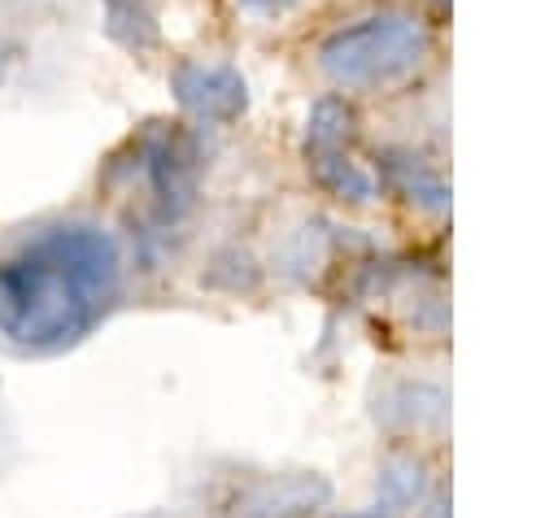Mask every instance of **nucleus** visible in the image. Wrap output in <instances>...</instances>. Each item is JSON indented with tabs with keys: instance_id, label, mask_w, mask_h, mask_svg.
<instances>
[{
	"instance_id": "1",
	"label": "nucleus",
	"mask_w": 558,
	"mask_h": 518,
	"mask_svg": "<svg viewBox=\"0 0 558 518\" xmlns=\"http://www.w3.org/2000/svg\"><path fill=\"white\" fill-rule=\"evenodd\" d=\"M122 252L96 222H52L0 257V335L31 353L83 340L113 305Z\"/></svg>"
},
{
	"instance_id": "2",
	"label": "nucleus",
	"mask_w": 558,
	"mask_h": 518,
	"mask_svg": "<svg viewBox=\"0 0 558 518\" xmlns=\"http://www.w3.org/2000/svg\"><path fill=\"white\" fill-rule=\"evenodd\" d=\"M432 57V30L414 9H371L323 35L314 61L331 87L388 91L423 70Z\"/></svg>"
},
{
	"instance_id": "3",
	"label": "nucleus",
	"mask_w": 558,
	"mask_h": 518,
	"mask_svg": "<svg viewBox=\"0 0 558 518\" xmlns=\"http://www.w3.org/2000/svg\"><path fill=\"white\" fill-rule=\"evenodd\" d=\"M135 161L140 178L153 200L157 226L183 222V213L196 205V183H201V144L183 122H153L135 139Z\"/></svg>"
},
{
	"instance_id": "4",
	"label": "nucleus",
	"mask_w": 558,
	"mask_h": 518,
	"mask_svg": "<svg viewBox=\"0 0 558 518\" xmlns=\"http://www.w3.org/2000/svg\"><path fill=\"white\" fill-rule=\"evenodd\" d=\"M170 91L196 122L227 126L248 109V83L227 61H179L170 70Z\"/></svg>"
},
{
	"instance_id": "5",
	"label": "nucleus",
	"mask_w": 558,
	"mask_h": 518,
	"mask_svg": "<svg viewBox=\"0 0 558 518\" xmlns=\"http://www.w3.org/2000/svg\"><path fill=\"white\" fill-rule=\"evenodd\" d=\"M331 488L314 474H275L253 483L235 501V518H305L318 505H327Z\"/></svg>"
},
{
	"instance_id": "6",
	"label": "nucleus",
	"mask_w": 558,
	"mask_h": 518,
	"mask_svg": "<svg viewBox=\"0 0 558 518\" xmlns=\"http://www.w3.org/2000/svg\"><path fill=\"white\" fill-rule=\"evenodd\" d=\"M305 165H310L314 183H318L327 196L344 200V205H371V200L379 196L375 174H371L362 161H353V152H349V148H331V152H305Z\"/></svg>"
},
{
	"instance_id": "7",
	"label": "nucleus",
	"mask_w": 558,
	"mask_h": 518,
	"mask_svg": "<svg viewBox=\"0 0 558 518\" xmlns=\"http://www.w3.org/2000/svg\"><path fill=\"white\" fill-rule=\"evenodd\" d=\"M384 174H388V183H392L410 205H418V209H427V213H445V209H449V187H445V178H440L423 157L392 148V152H384Z\"/></svg>"
},
{
	"instance_id": "8",
	"label": "nucleus",
	"mask_w": 558,
	"mask_h": 518,
	"mask_svg": "<svg viewBox=\"0 0 558 518\" xmlns=\"http://www.w3.org/2000/svg\"><path fill=\"white\" fill-rule=\"evenodd\" d=\"M105 35L126 52H148L161 39L157 26V0H100Z\"/></svg>"
},
{
	"instance_id": "9",
	"label": "nucleus",
	"mask_w": 558,
	"mask_h": 518,
	"mask_svg": "<svg viewBox=\"0 0 558 518\" xmlns=\"http://www.w3.org/2000/svg\"><path fill=\"white\" fill-rule=\"evenodd\" d=\"M357 135V113L344 96H318L305 113V152L349 148Z\"/></svg>"
},
{
	"instance_id": "10",
	"label": "nucleus",
	"mask_w": 558,
	"mask_h": 518,
	"mask_svg": "<svg viewBox=\"0 0 558 518\" xmlns=\"http://www.w3.org/2000/svg\"><path fill=\"white\" fill-rule=\"evenodd\" d=\"M384 418L397 427H440L449 418V396L432 383H401L384 400Z\"/></svg>"
},
{
	"instance_id": "11",
	"label": "nucleus",
	"mask_w": 558,
	"mask_h": 518,
	"mask_svg": "<svg viewBox=\"0 0 558 518\" xmlns=\"http://www.w3.org/2000/svg\"><path fill=\"white\" fill-rule=\"evenodd\" d=\"M423 488H427L423 461H414V457H388L379 466V509L384 514H405L410 505L423 501Z\"/></svg>"
},
{
	"instance_id": "12",
	"label": "nucleus",
	"mask_w": 558,
	"mask_h": 518,
	"mask_svg": "<svg viewBox=\"0 0 558 518\" xmlns=\"http://www.w3.org/2000/svg\"><path fill=\"white\" fill-rule=\"evenodd\" d=\"M248 9H257V13H283L288 4H296V0H244Z\"/></svg>"
}]
</instances>
